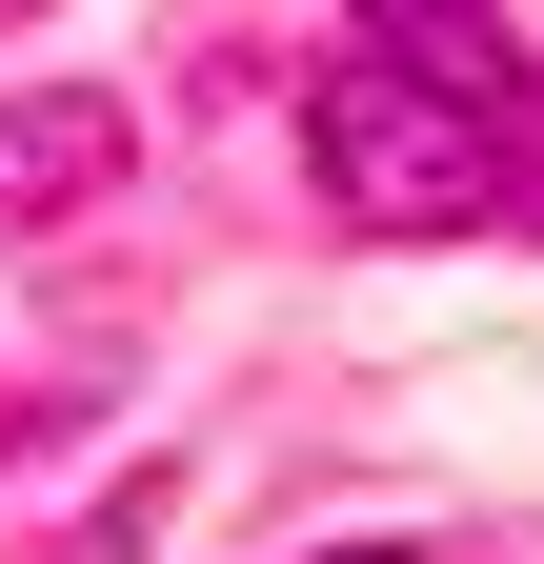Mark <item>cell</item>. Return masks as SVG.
<instances>
[{"mask_svg": "<svg viewBox=\"0 0 544 564\" xmlns=\"http://www.w3.org/2000/svg\"><path fill=\"white\" fill-rule=\"evenodd\" d=\"M303 162H323V202H344L363 242H464V223H504V121L444 101V82H403V61H363V41L323 61Z\"/></svg>", "mask_w": 544, "mask_h": 564, "instance_id": "6da1fadb", "label": "cell"}, {"mask_svg": "<svg viewBox=\"0 0 544 564\" xmlns=\"http://www.w3.org/2000/svg\"><path fill=\"white\" fill-rule=\"evenodd\" d=\"M121 162H142V121L81 101V82H41V101H0V242H41V223H101Z\"/></svg>", "mask_w": 544, "mask_h": 564, "instance_id": "7a4b0ae2", "label": "cell"}, {"mask_svg": "<svg viewBox=\"0 0 544 564\" xmlns=\"http://www.w3.org/2000/svg\"><path fill=\"white\" fill-rule=\"evenodd\" d=\"M363 61H403V82H444V101H524V61H504V0H363Z\"/></svg>", "mask_w": 544, "mask_h": 564, "instance_id": "3957f363", "label": "cell"}, {"mask_svg": "<svg viewBox=\"0 0 544 564\" xmlns=\"http://www.w3.org/2000/svg\"><path fill=\"white\" fill-rule=\"evenodd\" d=\"M303 564H403V544H303Z\"/></svg>", "mask_w": 544, "mask_h": 564, "instance_id": "277c9868", "label": "cell"}, {"mask_svg": "<svg viewBox=\"0 0 544 564\" xmlns=\"http://www.w3.org/2000/svg\"><path fill=\"white\" fill-rule=\"evenodd\" d=\"M0 21H21V0H0Z\"/></svg>", "mask_w": 544, "mask_h": 564, "instance_id": "5b68a950", "label": "cell"}]
</instances>
